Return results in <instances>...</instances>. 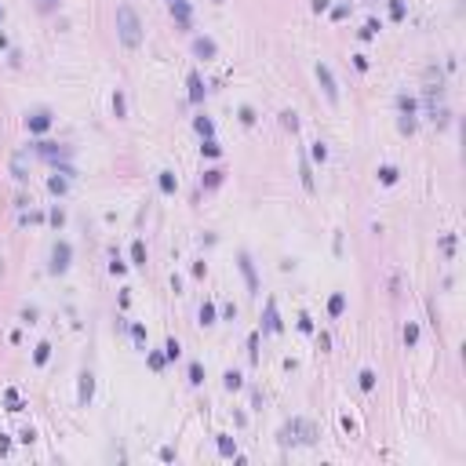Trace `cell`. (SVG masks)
Listing matches in <instances>:
<instances>
[{
	"label": "cell",
	"instance_id": "obj_1",
	"mask_svg": "<svg viewBox=\"0 0 466 466\" xmlns=\"http://www.w3.org/2000/svg\"><path fill=\"white\" fill-rule=\"evenodd\" d=\"M117 36L124 48H138L142 44V22H138L135 7L132 4H120L117 7Z\"/></svg>",
	"mask_w": 466,
	"mask_h": 466
},
{
	"label": "cell",
	"instance_id": "obj_2",
	"mask_svg": "<svg viewBox=\"0 0 466 466\" xmlns=\"http://www.w3.org/2000/svg\"><path fill=\"white\" fill-rule=\"evenodd\" d=\"M317 80H321V88H324V95H328V102H339V88H335V77H332V69L324 66H317Z\"/></svg>",
	"mask_w": 466,
	"mask_h": 466
},
{
	"label": "cell",
	"instance_id": "obj_3",
	"mask_svg": "<svg viewBox=\"0 0 466 466\" xmlns=\"http://www.w3.org/2000/svg\"><path fill=\"white\" fill-rule=\"evenodd\" d=\"M69 269V244L62 240V244H55L51 251V273H66Z\"/></svg>",
	"mask_w": 466,
	"mask_h": 466
},
{
	"label": "cell",
	"instance_id": "obj_4",
	"mask_svg": "<svg viewBox=\"0 0 466 466\" xmlns=\"http://www.w3.org/2000/svg\"><path fill=\"white\" fill-rule=\"evenodd\" d=\"M193 51L200 55V59H215V40H211V36H197V40H193Z\"/></svg>",
	"mask_w": 466,
	"mask_h": 466
},
{
	"label": "cell",
	"instance_id": "obj_5",
	"mask_svg": "<svg viewBox=\"0 0 466 466\" xmlns=\"http://www.w3.org/2000/svg\"><path fill=\"white\" fill-rule=\"evenodd\" d=\"M240 269H244V281H248V288L251 292H259V277H255V266H251V259L240 251Z\"/></svg>",
	"mask_w": 466,
	"mask_h": 466
},
{
	"label": "cell",
	"instance_id": "obj_6",
	"mask_svg": "<svg viewBox=\"0 0 466 466\" xmlns=\"http://www.w3.org/2000/svg\"><path fill=\"white\" fill-rule=\"evenodd\" d=\"M171 15L182 22V30H190V4L186 0H171Z\"/></svg>",
	"mask_w": 466,
	"mask_h": 466
},
{
	"label": "cell",
	"instance_id": "obj_7",
	"mask_svg": "<svg viewBox=\"0 0 466 466\" xmlns=\"http://www.w3.org/2000/svg\"><path fill=\"white\" fill-rule=\"evenodd\" d=\"M91 394H95V379H91V371H84V375H80V404H88V400H91Z\"/></svg>",
	"mask_w": 466,
	"mask_h": 466
},
{
	"label": "cell",
	"instance_id": "obj_8",
	"mask_svg": "<svg viewBox=\"0 0 466 466\" xmlns=\"http://www.w3.org/2000/svg\"><path fill=\"white\" fill-rule=\"evenodd\" d=\"M26 128H30V132H48V128H51V117H48V113H33L30 120H26Z\"/></svg>",
	"mask_w": 466,
	"mask_h": 466
},
{
	"label": "cell",
	"instance_id": "obj_9",
	"mask_svg": "<svg viewBox=\"0 0 466 466\" xmlns=\"http://www.w3.org/2000/svg\"><path fill=\"white\" fill-rule=\"evenodd\" d=\"M266 332H281V321H277V302H266Z\"/></svg>",
	"mask_w": 466,
	"mask_h": 466
},
{
	"label": "cell",
	"instance_id": "obj_10",
	"mask_svg": "<svg viewBox=\"0 0 466 466\" xmlns=\"http://www.w3.org/2000/svg\"><path fill=\"white\" fill-rule=\"evenodd\" d=\"M200 99H204V84L197 73H190V102H200Z\"/></svg>",
	"mask_w": 466,
	"mask_h": 466
},
{
	"label": "cell",
	"instance_id": "obj_11",
	"mask_svg": "<svg viewBox=\"0 0 466 466\" xmlns=\"http://www.w3.org/2000/svg\"><path fill=\"white\" fill-rule=\"evenodd\" d=\"M342 310H346V295L335 292V295H332V302H328V313H332V317H339Z\"/></svg>",
	"mask_w": 466,
	"mask_h": 466
},
{
	"label": "cell",
	"instance_id": "obj_12",
	"mask_svg": "<svg viewBox=\"0 0 466 466\" xmlns=\"http://www.w3.org/2000/svg\"><path fill=\"white\" fill-rule=\"evenodd\" d=\"M132 263L135 266H146V244H142V240H135V244H132Z\"/></svg>",
	"mask_w": 466,
	"mask_h": 466
},
{
	"label": "cell",
	"instance_id": "obj_13",
	"mask_svg": "<svg viewBox=\"0 0 466 466\" xmlns=\"http://www.w3.org/2000/svg\"><path fill=\"white\" fill-rule=\"evenodd\" d=\"M193 128H197V132H200V135H208V138H211V135H215V124H211V120H208V117H197V120H193Z\"/></svg>",
	"mask_w": 466,
	"mask_h": 466
},
{
	"label": "cell",
	"instance_id": "obj_14",
	"mask_svg": "<svg viewBox=\"0 0 466 466\" xmlns=\"http://www.w3.org/2000/svg\"><path fill=\"white\" fill-rule=\"evenodd\" d=\"M219 455H226V459H230V455H237V444H233L230 437H219Z\"/></svg>",
	"mask_w": 466,
	"mask_h": 466
},
{
	"label": "cell",
	"instance_id": "obj_15",
	"mask_svg": "<svg viewBox=\"0 0 466 466\" xmlns=\"http://www.w3.org/2000/svg\"><path fill=\"white\" fill-rule=\"evenodd\" d=\"M175 186H179V182H175V175L171 171H161V190L164 193H175Z\"/></svg>",
	"mask_w": 466,
	"mask_h": 466
},
{
	"label": "cell",
	"instance_id": "obj_16",
	"mask_svg": "<svg viewBox=\"0 0 466 466\" xmlns=\"http://www.w3.org/2000/svg\"><path fill=\"white\" fill-rule=\"evenodd\" d=\"M200 324H215V306H211V302L200 306Z\"/></svg>",
	"mask_w": 466,
	"mask_h": 466
},
{
	"label": "cell",
	"instance_id": "obj_17",
	"mask_svg": "<svg viewBox=\"0 0 466 466\" xmlns=\"http://www.w3.org/2000/svg\"><path fill=\"white\" fill-rule=\"evenodd\" d=\"M190 383H193V386H200V383H204V368L197 365V361L190 365Z\"/></svg>",
	"mask_w": 466,
	"mask_h": 466
},
{
	"label": "cell",
	"instance_id": "obj_18",
	"mask_svg": "<svg viewBox=\"0 0 466 466\" xmlns=\"http://www.w3.org/2000/svg\"><path fill=\"white\" fill-rule=\"evenodd\" d=\"M390 15H394V22L404 18V0H390Z\"/></svg>",
	"mask_w": 466,
	"mask_h": 466
},
{
	"label": "cell",
	"instance_id": "obj_19",
	"mask_svg": "<svg viewBox=\"0 0 466 466\" xmlns=\"http://www.w3.org/2000/svg\"><path fill=\"white\" fill-rule=\"evenodd\" d=\"M379 179H383L386 186H394L397 182V167H379Z\"/></svg>",
	"mask_w": 466,
	"mask_h": 466
},
{
	"label": "cell",
	"instance_id": "obj_20",
	"mask_svg": "<svg viewBox=\"0 0 466 466\" xmlns=\"http://www.w3.org/2000/svg\"><path fill=\"white\" fill-rule=\"evenodd\" d=\"M357 379H361V390H371V386H375V371H368V368L361 371Z\"/></svg>",
	"mask_w": 466,
	"mask_h": 466
},
{
	"label": "cell",
	"instance_id": "obj_21",
	"mask_svg": "<svg viewBox=\"0 0 466 466\" xmlns=\"http://www.w3.org/2000/svg\"><path fill=\"white\" fill-rule=\"evenodd\" d=\"M222 182V171L219 167H211V171H204V186H219Z\"/></svg>",
	"mask_w": 466,
	"mask_h": 466
},
{
	"label": "cell",
	"instance_id": "obj_22",
	"mask_svg": "<svg viewBox=\"0 0 466 466\" xmlns=\"http://www.w3.org/2000/svg\"><path fill=\"white\" fill-rule=\"evenodd\" d=\"M404 342H408V346H415V342H419V324H408V328H404Z\"/></svg>",
	"mask_w": 466,
	"mask_h": 466
},
{
	"label": "cell",
	"instance_id": "obj_23",
	"mask_svg": "<svg viewBox=\"0 0 466 466\" xmlns=\"http://www.w3.org/2000/svg\"><path fill=\"white\" fill-rule=\"evenodd\" d=\"M48 353H51V346H48V342H40L36 353H33V361H36V365H44V361H48Z\"/></svg>",
	"mask_w": 466,
	"mask_h": 466
},
{
	"label": "cell",
	"instance_id": "obj_24",
	"mask_svg": "<svg viewBox=\"0 0 466 466\" xmlns=\"http://www.w3.org/2000/svg\"><path fill=\"white\" fill-rule=\"evenodd\" d=\"M397 106H400V109H404V113H408V117H412V113H415V99H408V95H400V99H397Z\"/></svg>",
	"mask_w": 466,
	"mask_h": 466
},
{
	"label": "cell",
	"instance_id": "obj_25",
	"mask_svg": "<svg viewBox=\"0 0 466 466\" xmlns=\"http://www.w3.org/2000/svg\"><path fill=\"white\" fill-rule=\"evenodd\" d=\"M240 383H244V379H240L237 371H226V390H240Z\"/></svg>",
	"mask_w": 466,
	"mask_h": 466
},
{
	"label": "cell",
	"instance_id": "obj_26",
	"mask_svg": "<svg viewBox=\"0 0 466 466\" xmlns=\"http://www.w3.org/2000/svg\"><path fill=\"white\" fill-rule=\"evenodd\" d=\"M164 350H167V357H171V361H175V357H179V353H182L179 339H167V346H164Z\"/></svg>",
	"mask_w": 466,
	"mask_h": 466
},
{
	"label": "cell",
	"instance_id": "obj_27",
	"mask_svg": "<svg viewBox=\"0 0 466 466\" xmlns=\"http://www.w3.org/2000/svg\"><path fill=\"white\" fill-rule=\"evenodd\" d=\"M248 353H251V361L259 357V335L255 332H251V339H248Z\"/></svg>",
	"mask_w": 466,
	"mask_h": 466
},
{
	"label": "cell",
	"instance_id": "obj_28",
	"mask_svg": "<svg viewBox=\"0 0 466 466\" xmlns=\"http://www.w3.org/2000/svg\"><path fill=\"white\" fill-rule=\"evenodd\" d=\"M281 117H284V128H292V132L299 128V117H295V113H281Z\"/></svg>",
	"mask_w": 466,
	"mask_h": 466
},
{
	"label": "cell",
	"instance_id": "obj_29",
	"mask_svg": "<svg viewBox=\"0 0 466 466\" xmlns=\"http://www.w3.org/2000/svg\"><path fill=\"white\" fill-rule=\"evenodd\" d=\"M204 153H208V157H219L222 150H219V142H211V138H208V142H204Z\"/></svg>",
	"mask_w": 466,
	"mask_h": 466
},
{
	"label": "cell",
	"instance_id": "obj_30",
	"mask_svg": "<svg viewBox=\"0 0 466 466\" xmlns=\"http://www.w3.org/2000/svg\"><path fill=\"white\" fill-rule=\"evenodd\" d=\"M48 186H51V193H66V179H51Z\"/></svg>",
	"mask_w": 466,
	"mask_h": 466
},
{
	"label": "cell",
	"instance_id": "obj_31",
	"mask_svg": "<svg viewBox=\"0 0 466 466\" xmlns=\"http://www.w3.org/2000/svg\"><path fill=\"white\" fill-rule=\"evenodd\" d=\"M313 157H317V161H324V157H328V150H324V142H313Z\"/></svg>",
	"mask_w": 466,
	"mask_h": 466
},
{
	"label": "cell",
	"instance_id": "obj_32",
	"mask_svg": "<svg viewBox=\"0 0 466 466\" xmlns=\"http://www.w3.org/2000/svg\"><path fill=\"white\" fill-rule=\"evenodd\" d=\"M113 109H117V117H124V95H113Z\"/></svg>",
	"mask_w": 466,
	"mask_h": 466
},
{
	"label": "cell",
	"instance_id": "obj_33",
	"mask_svg": "<svg viewBox=\"0 0 466 466\" xmlns=\"http://www.w3.org/2000/svg\"><path fill=\"white\" fill-rule=\"evenodd\" d=\"M132 335H135V342H146V328H142V324H135Z\"/></svg>",
	"mask_w": 466,
	"mask_h": 466
},
{
	"label": "cell",
	"instance_id": "obj_34",
	"mask_svg": "<svg viewBox=\"0 0 466 466\" xmlns=\"http://www.w3.org/2000/svg\"><path fill=\"white\" fill-rule=\"evenodd\" d=\"M222 317H226V321H233V317H237V306H233V302L222 306Z\"/></svg>",
	"mask_w": 466,
	"mask_h": 466
},
{
	"label": "cell",
	"instance_id": "obj_35",
	"mask_svg": "<svg viewBox=\"0 0 466 466\" xmlns=\"http://www.w3.org/2000/svg\"><path fill=\"white\" fill-rule=\"evenodd\" d=\"M240 120H244V124H251V120H255V113H251V106H244V109H240Z\"/></svg>",
	"mask_w": 466,
	"mask_h": 466
},
{
	"label": "cell",
	"instance_id": "obj_36",
	"mask_svg": "<svg viewBox=\"0 0 466 466\" xmlns=\"http://www.w3.org/2000/svg\"><path fill=\"white\" fill-rule=\"evenodd\" d=\"M40 4H55V0H40Z\"/></svg>",
	"mask_w": 466,
	"mask_h": 466
},
{
	"label": "cell",
	"instance_id": "obj_37",
	"mask_svg": "<svg viewBox=\"0 0 466 466\" xmlns=\"http://www.w3.org/2000/svg\"><path fill=\"white\" fill-rule=\"evenodd\" d=\"M0 15H4V7H0Z\"/></svg>",
	"mask_w": 466,
	"mask_h": 466
},
{
	"label": "cell",
	"instance_id": "obj_38",
	"mask_svg": "<svg viewBox=\"0 0 466 466\" xmlns=\"http://www.w3.org/2000/svg\"><path fill=\"white\" fill-rule=\"evenodd\" d=\"M219 4H222V0H219Z\"/></svg>",
	"mask_w": 466,
	"mask_h": 466
}]
</instances>
